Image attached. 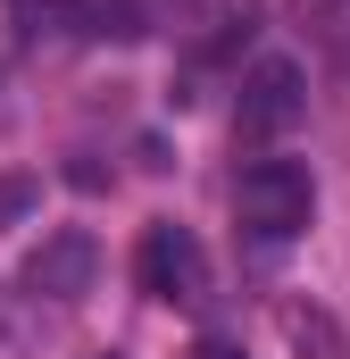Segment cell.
<instances>
[{
	"label": "cell",
	"instance_id": "obj_9",
	"mask_svg": "<svg viewBox=\"0 0 350 359\" xmlns=\"http://www.w3.org/2000/svg\"><path fill=\"white\" fill-rule=\"evenodd\" d=\"M192 359H242V351H234V343H217V334H209V343H192Z\"/></svg>",
	"mask_w": 350,
	"mask_h": 359
},
{
	"label": "cell",
	"instance_id": "obj_7",
	"mask_svg": "<svg viewBox=\"0 0 350 359\" xmlns=\"http://www.w3.org/2000/svg\"><path fill=\"white\" fill-rule=\"evenodd\" d=\"M284 334H292L300 351H317V359H342V343H334V318H326V309H284Z\"/></svg>",
	"mask_w": 350,
	"mask_h": 359
},
{
	"label": "cell",
	"instance_id": "obj_8",
	"mask_svg": "<svg viewBox=\"0 0 350 359\" xmlns=\"http://www.w3.org/2000/svg\"><path fill=\"white\" fill-rule=\"evenodd\" d=\"M34 192H42L34 176H0V226H8V217H25V209H34Z\"/></svg>",
	"mask_w": 350,
	"mask_h": 359
},
{
	"label": "cell",
	"instance_id": "obj_6",
	"mask_svg": "<svg viewBox=\"0 0 350 359\" xmlns=\"http://www.w3.org/2000/svg\"><path fill=\"white\" fill-rule=\"evenodd\" d=\"M251 34H259V0H217V17H209V42H200V50H209V59H234Z\"/></svg>",
	"mask_w": 350,
	"mask_h": 359
},
{
	"label": "cell",
	"instance_id": "obj_3",
	"mask_svg": "<svg viewBox=\"0 0 350 359\" xmlns=\"http://www.w3.org/2000/svg\"><path fill=\"white\" fill-rule=\"evenodd\" d=\"M92 276H100V243H92L84 226H50V234L25 251L17 284H25L34 301H76V292H92Z\"/></svg>",
	"mask_w": 350,
	"mask_h": 359
},
{
	"label": "cell",
	"instance_id": "obj_2",
	"mask_svg": "<svg viewBox=\"0 0 350 359\" xmlns=\"http://www.w3.org/2000/svg\"><path fill=\"white\" fill-rule=\"evenodd\" d=\"M134 276H142V292H150V301H175V309L209 301V251H200V234H192V226H175V217H150V226H142Z\"/></svg>",
	"mask_w": 350,
	"mask_h": 359
},
{
	"label": "cell",
	"instance_id": "obj_4",
	"mask_svg": "<svg viewBox=\"0 0 350 359\" xmlns=\"http://www.w3.org/2000/svg\"><path fill=\"white\" fill-rule=\"evenodd\" d=\"M300 109H309V76H300L292 59H259V67L242 76L234 134H242V142H275L284 126H300Z\"/></svg>",
	"mask_w": 350,
	"mask_h": 359
},
{
	"label": "cell",
	"instance_id": "obj_5",
	"mask_svg": "<svg viewBox=\"0 0 350 359\" xmlns=\"http://www.w3.org/2000/svg\"><path fill=\"white\" fill-rule=\"evenodd\" d=\"M67 34H84V42H142L150 25H142V0H84L67 17Z\"/></svg>",
	"mask_w": 350,
	"mask_h": 359
},
{
	"label": "cell",
	"instance_id": "obj_1",
	"mask_svg": "<svg viewBox=\"0 0 350 359\" xmlns=\"http://www.w3.org/2000/svg\"><path fill=\"white\" fill-rule=\"evenodd\" d=\"M234 209L259 243H292L309 217H317V176L309 159H251L242 184H234Z\"/></svg>",
	"mask_w": 350,
	"mask_h": 359
}]
</instances>
